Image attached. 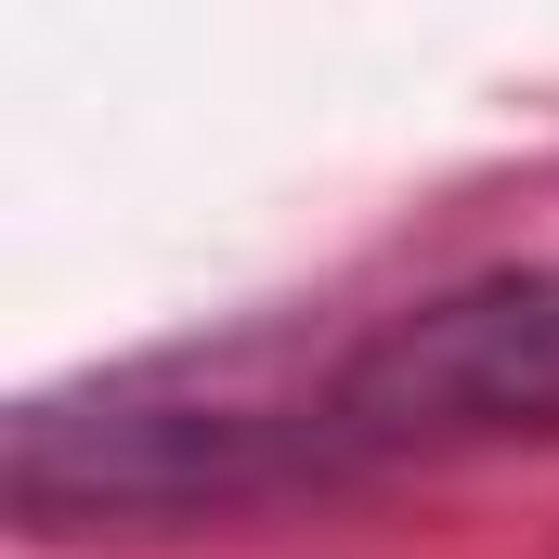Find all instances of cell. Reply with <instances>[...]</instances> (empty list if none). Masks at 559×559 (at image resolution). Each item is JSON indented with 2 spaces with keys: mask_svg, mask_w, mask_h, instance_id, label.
<instances>
[{
  "mask_svg": "<svg viewBox=\"0 0 559 559\" xmlns=\"http://www.w3.org/2000/svg\"><path fill=\"white\" fill-rule=\"evenodd\" d=\"M325 481L312 442V338L248 325L222 352L105 365L79 391H39L0 429V508L26 534H182Z\"/></svg>",
  "mask_w": 559,
  "mask_h": 559,
  "instance_id": "1",
  "label": "cell"
},
{
  "mask_svg": "<svg viewBox=\"0 0 559 559\" xmlns=\"http://www.w3.org/2000/svg\"><path fill=\"white\" fill-rule=\"evenodd\" d=\"M312 442L325 481L559 442V261L468 274L352 338H312Z\"/></svg>",
  "mask_w": 559,
  "mask_h": 559,
  "instance_id": "2",
  "label": "cell"
}]
</instances>
